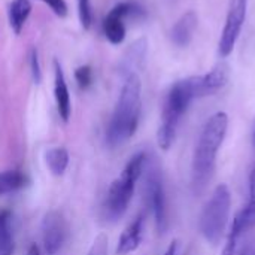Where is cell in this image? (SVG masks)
<instances>
[{"label":"cell","mask_w":255,"mask_h":255,"mask_svg":"<svg viewBox=\"0 0 255 255\" xmlns=\"http://www.w3.org/2000/svg\"><path fill=\"white\" fill-rule=\"evenodd\" d=\"M253 143H254V146H255V131H254V136H253Z\"/></svg>","instance_id":"cell-27"},{"label":"cell","mask_w":255,"mask_h":255,"mask_svg":"<svg viewBox=\"0 0 255 255\" xmlns=\"http://www.w3.org/2000/svg\"><path fill=\"white\" fill-rule=\"evenodd\" d=\"M229 78L230 67L226 63H220L205 75L188 76L170 85L163 102L157 131V142L163 151L170 149L173 145L178 128L193 102L220 93L227 85Z\"/></svg>","instance_id":"cell-1"},{"label":"cell","mask_w":255,"mask_h":255,"mask_svg":"<svg viewBox=\"0 0 255 255\" xmlns=\"http://www.w3.org/2000/svg\"><path fill=\"white\" fill-rule=\"evenodd\" d=\"M54 99H55V105H57L60 118L64 123H69L70 115H72L70 91H69V87L66 82L63 67L57 60L54 61Z\"/></svg>","instance_id":"cell-11"},{"label":"cell","mask_w":255,"mask_h":255,"mask_svg":"<svg viewBox=\"0 0 255 255\" xmlns=\"http://www.w3.org/2000/svg\"><path fill=\"white\" fill-rule=\"evenodd\" d=\"M199 25V16L194 10L182 13L170 28V40L178 48H187L193 39Z\"/></svg>","instance_id":"cell-10"},{"label":"cell","mask_w":255,"mask_h":255,"mask_svg":"<svg viewBox=\"0 0 255 255\" xmlns=\"http://www.w3.org/2000/svg\"><path fill=\"white\" fill-rule=\"evenodd\" d=\"M40 235L46 255L60 254L69 239V224L64 215L55 209L46 212L40 224Z\"/></svg>","instance_id":"cell-8"},{"label":"cell","mask_w":255,"mask_h":255,"mask_svg":"<svg viewBox=\"0 0 255 255\" xmlns=\"http://www.w3.org/2000/svg\"><path fill=\"white\" fill-rule=\"evenodd\" d=\"M146 202L151 208L155 227L158 233H164L169 226L167 217V199L161 178V172L157 166H149L146 175Z\"/></svg>","instance_id":"cell-7"},{"label":"cell","mask_w":255,"mask_h":255,"mask_svg":"<svg viewBox=\"0 0 255 255\" xmlns=\"http://www.w3.org/2000/svg\"><path fill=\"white\" fill-rule=\"evenodd\" d=\"M244 232H248L255 227V166L250 173V197L247 206L236 215Z\"/></svg>","instance_id":"cell-18"},{"label":"cell","mask_w":255,"mask_h":255,"mask_svg":"<svg viewBox=\"0 0 255 255\" xmlns=\"http://www.w3.org/2000/svg\"><path fill=\"white\" fill-rule=\"evenodd\" d=\"M31 1L30 0H12L7 10V19L12 31L15 34H19L31 13Z\"/></svg>","instance_id":"cell-13"},{"label":"cell","mask_w":255,"mask_h":255,"mask_svg":"<svg viewBox=\"0 0 255 255\" xmlns=\"http://www.w3.org/2000/svg\"><path fill=\"white\" fill-rule=\"evenodd\" d=\"M25 255H42V253H40V248H39L36 244H31V245L28 247L27 254Z\"/></svg>","instance_id":"cell-26"},{"label":"cell","mask_w":255,"mask_h":255,"mask_svg":"<svg viewBox=\"0 0 255 255\" xmlns=\"http://www.w3.org/2000/svg\"><path fill=\"white\" fill-rule=\"evenodd\" d=\"M146 40L145 39H140L137 42H134L128 51L126 52L123 61H121V67L124 70L126 75H130V73H136V69L143 63L145 60V55H146Z\"/></svg>","instance_id":"cell-15"},{"label":"cell","mask_w":255,"mask_h":255,"mask_svg":"<svg viewBox=\"0 0 255 255\" xmlns=\"http://www.w3.org/2000/svg\"><path fill=\"white\" fill-rule=\"evenodd\" d=\"M30 72H31V78L34 81V84H40L42 81V67H40V60H39V54L37 49H31L30 51Z\"/></svg>","instance_id":"cell-23"},{"label":"cell","mask_w":255,"mask_h":255,"mask_svg":"<svg viewBox=\"0 0 255 255\" xmlns=\"http://www.w3.org/2000/svg\"><path fill=\"white\" fill-rule=\"evenodd\" d=\"M42 3L48 4L49 9L57 15V16H66L67 12H69V7H67V3L66 0H40Z\"/></svg>","instance_id":"cell-24"},{"label":"cell","mask_w":255,"mask_h":255,"mask_svg":"<svg viewBox=\"0 0 255 255\" xmlns=\"http://www.w3.org/2000/svg\"><path fill=\"white\" fill-rule=\"evenodd\" d=\"M227 130L229 115L217 112L205 123L200 131L191 161V187L196 196L208 188L215 175L218 152L226 140Z\"/></svg>","instance_id":"cell-2"},{"label":"cell","mask_w":255,"mask_h":255,"mask_svg":"<svg viewBox=\"0 0 255 255\" xmlns=\"http://www.w3.org/2000/svg\"><path fill=\"white\" fill-rule=\"evenodd\" d=\"M148 164V155L143 151L136 152L130 157L124 166L121 175L111 184L106 199L103 203V215L108 221H118L128 209V205L133 199L136 184L143 175Z\"/></svg>","instance_id":"cell-4"},{"label":"cell","mask_w":255,"mask_h":255,"mask_svg":"<svg viewBox=\"0 0 255 255\" xmlns=\"http://www.w3.org/2000/svg\"><path fill=\"white\" fill-rule=\"evenodd\" d=\"M230 211L232 193L226 184H220L203 205L199 217V232L208 244L218 245L221 242L229 226Z\"/></svg>","instance_id":"cell-5"},{"label":"cell","mask_w":255,"mask_h":255,"mask_svg":"<svg viewBox=\"0 0 255 255\" xmlns=\"http://www.w3.org/2000/svg\"><path fill=\"white\" fill-rule=\"evenodd\" d=\"M78 15L84 30H88L93 24V7L91 0H78Z\"/></svg>","instance_id":"cell-21"},{"label":"cell","mask_w":255,"mask_h":255,"mask_svg":"<svg viewBox=\"0 0 255 255\" xmlns=\"http://www.w3.org/2000/svg\"><path fill=\"white\" fill-rule=\"evenodd\" d=\"M142 112V82L137 73L126 75L117 105L106 128V143L117 148L130 140L140 121Z\"/></svg>","instance_id":"cell-3"},{"label":"cell","mask_w":255,"mask_h":255,"mask_svg":"<svg viewBox=\"0 0 255 255\" xmlns=\"http://www.w3.org/2000/svg\"><path fill=\"white\" fill-rule=\"evenodd\" d=\"M248 1L250 0H230L227 7V15L224 21V27L218 42V52L223 58L229 57L242 33L247 12H248Z\"/></svg>","instance_id":"cell-6"},{"label":"cell","mask_w":255,"mask_h":255,"mask_svg":"<svg viewBox=\"0 0 255 255\" xmlns=\"http://www.w3.org/2000/svg\"><path fill=\"white\" fill-rule=\"evenodd\" d=\"M27 185H28V178L21 170L0 172V197L22 190Z\"/></svg>","instance_id":"cell-17"},{"label":"cell","mask_w":255,"mask_h":255,"mask_svg":"<svg viewBox=\"0 0 255 255\" xmlns=\"http://www.w3.org/2000/svg\"><path fill=\"white\" fill-rule=\"evenodd\" d=\"M244 229L238 220V217H235L233 223H232V227H230V232L227 233V238H226V244L223 247V253L221 255H247L248 250L245 251H241L239 248V239L241 236L244 235Z\"/></svg>","instance_id":"cell-19"},{"label":"cell","mask_w":255,"mask_h":255,"mask_svg":"<svg viewBox=\"0 0 255 255\" xmlns=\"http://www.w3.org/2000/svg\"><path fill=\"white\" fill-rule=\"evenodd\" d=\"M69 152L63 146H54L45 152V164L54 176H63L69 166Z\"/></svg>","instance_id":"cell-16"},{"label":"cell","mask_w":255,"mask_h":255,"mask_svg":"<svg viewBox=\"0 0 255 255\" xmlns=\"http://www.w3.org/2000/svg\"><path fill=\"white\" fill-rule=\"evenodd\" d=\"M143 230H145V215L140 214L121 233L117 244V255H128L134 253L143 241Z\"/></svg>","instance_id":"cell-12"},{"label":"cell","mask_w":255,"mask_h":255,"mask_svg":"<svg viewBox=\"0 0 255 255\" xmlns=\"http://www.w3.org/2000/svg\"><path fill=\"white\" fill-rule=\"evenodd\" d=\"M178 248H179L178 242H176V241H173V242L169 245V248L166 250L164 255H178Z\"/></svg>","instance_id":"cell-25"},{"label":"cell","mask_w":255,"mask_h":255,"mask_svg":"<svg viewBox=\"0 0 255 255\" xmlns=\"http://www.w3.org/2000/svg\"><path fill=\"white\" fill-rule=\"evenodd\" d=\"M15 239L12 227V212L9 209L0 211V255H13Z\"/></svg>","instance_id":"cell-14"},{"label":"cell","mask_w":255,"mask_h":255,"mask_svg":"<svg viewBox=\"0 0 255 255\" xmlns=\"http://www.w3.org/2000/svg\"><path fill=\"white\" fill-rule=\"evenodd\" d=\"M143 9L134 1H121L115 4L103 19V33L112 45H120L124 42L127 28L126 19L130 16H139Z\"/></svg>","instance_id":"cell-9"},{"label":"cell","mask_w":255,"mask_h":255,"mask_svg":"<svg viewBox=\"0 0 255 255\" xmlns=\"http://www.w3.org/2000/svg\"><path fill=\"white\" fill-rule=\"evenodd\" d=\"M75 79H76V82H78L81 90L90 88L93 85V81H94V73H93L91 66H88V64L79 66L75 70Z\"/></svg>","instance_id":"cell-20"},{"label":"cell","mask_w":255,"mask_h":255,"mask_svg":"<svg viewBox=\"0 0 255 255\" xmlns=\"http://www.w3.org/2000/svg\"><path fill=\"white\" fill-rule=\"evenodd\" d=\"M108 250H109V239L106 235L100 233L99 236H96L88 255H108Z\"/></svg>","instance_id":"cell-22"}]
</instances>
